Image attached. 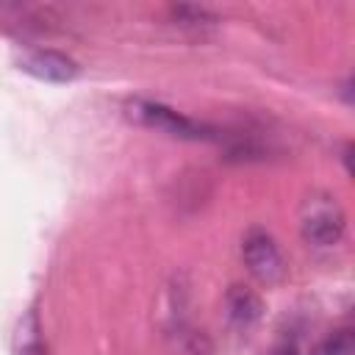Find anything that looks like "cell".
I'll return each instance as SVG.
<instances>
[{
    "mask_svg": "<svg viewBox=\"0 0 355 355\" xmlns=\"http://www.w3.org/2000/svg\"><path fill=\"white\" fill-rule=\"evenodd\" d=\"M169 14H172L175 25H180V28H194V31L219 22L208 8H200V6H172Z\"/></svg>",
    "mask_w": 355,
    "mask_h": 355,
    "instance_id": "cell-7",
    "label": "cell"
},
{
    "mask_svg": "<svg viewBox=\"0 0 355 355\" xmlns=\"http://www.w3.org/2000/svg\"><path fill=\"white\" fill-rule=\"evenodd\" d=\"M19 69L39 78V80H50V83H67V80H75L80 67L75 64V58H69L67 53H58V50H47V47H33V50H25L19 58H17Z\"/></svg>",
    "mask_w": 355,
    "mask_h": 355,
    "instance_id": "cell-4",
    "label": "cell"
},
{
    "mask_svg": "<svg viewBox=\"0 0 355 355\" xmlns=\"http://www.w3.org/2000/svg\"><path fill=\"white\" fill-rule=\"evenodd\" d=\"M17 355H42L39 319H36L33 311L19 322V333H17Z\"/></svg>",
    "mask_w": 355,
    "mask_h": 355,
    "instance_id": "cell-8",
    "label": "cell"
},
{
    "mask_svg": "<svg viewBox=\"0 0 355 355\" xmlns=\"http://www.w3.org/2000/svg\"><path fill=\"white\" fill-rule=\"evenodd\" d=\"M241 261H244L247 272L263 286H275L286 275L283 252H280L277 241L272 239V233L263 230V227H250L244 233V239H241Z\"/></svg>",
    "mask_w": 355,
    "mask_h": 355,
    "instance_id": "cell-3",
    "label": "cell"
},
{
    "mask_svg": "<svg viewBox=\"0 0 355 355\" xmlns=\"http://www.w3.org/2000/svg\"><path fill=\"white\" fill-rule=\"evenodd\" d=\"M300 236L313 250H330L341 244L347 230V216L341 202L330 191H311L300 205Z\"/></svg>",
    "mask_w": 355,
    "mask_h": 355,
    "instance_id": "cell-1",
    "label": "cell"
},
{
    "mask_svg": "<svg viewBox=\"0 0 355 355\" xmlns=\"http://www.w3.org/2000/svg\"><path fill=\"white\" fill-rule=\"evenodd\" d=\"M272 355H300V352H297V347H294V344H283V347L272 349Z\"/></svg>",
    "mask_w": 355,
    "mask_h": 355,
    "instance_id": "cell-10",
    "label": "cell"
},
{
    "mask_svg": "<svg viewBox=\"0 0 355 355\" xmlns=\"http://www.w3.org/2000/svg\"><path fill=\"white\" fill-rule=\"evenodd\" d=\"M225 308H227L230 322H236L239 327H247V324H252L261 316V300H258V294H252L244 286H233L227 291Z\"/></svg>",
    "mask_w": 355,
    "mask_h": 355,
    "instance_id": "cell-5",
    "label": "cell"
},
{
    "mask_svg": "<svg viewBox=\"0 0 355 355\" xmlns=\"http://www.w3.org/2000/svg\"><path fill=\"white\" fill-rule=\"evenodd\" d=\"M349 352H352V336H349V330L330 333L319 344V349H316V355H349Z\"/></svg>",
    "mask_w": 355,
    "mask_h": 355,
    "instance_id": "cell-9",
    "label": "cell"
},
{
    "mask_svg": "<svg viewBox=\"0 0 355 355\" xmlns=\"http://www.w3.org/2000/svg\"><path fill=\"white\" fill-rule=\"evenodd\" d=\"M125 114H128V119H133L141 128H150L155 133H164V136H172V139H183V141H211V139L219 136L211 125H205L200 119H191V116L169 108L166 103L147 100V97L130 100L125 105Z\"/></svg>",
    "mask_w": 355,
    "mask_h": 355,
    "instance_id": "cell-2",
    "label": "cell"
},
{
    "mask_svg": "<svg viewBox=\"0 0 355 355\" xmlns=\"http://www.w3.org/2000/svg\"><path fill=\"white\" fill-rule=\"evenodd\" d=\"M172 355H214V347L202 330L178 324L175 330V352Z\"/></svg>",
    "mask_w": 355,
    "mask_h": 355,
    "instance_id": "cell-6",
    "label": "cell"
}]
</instances>
